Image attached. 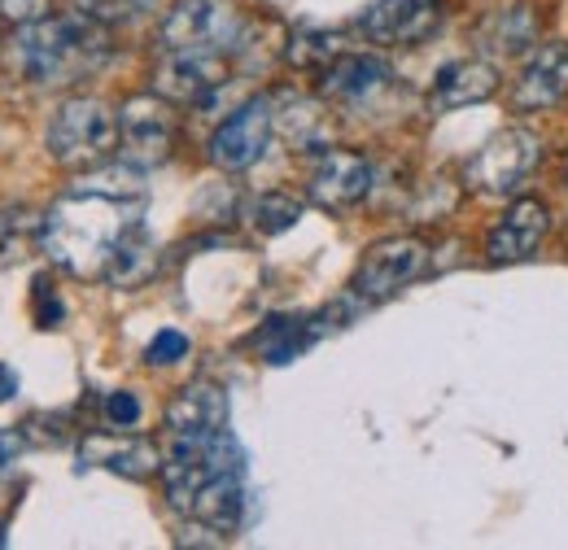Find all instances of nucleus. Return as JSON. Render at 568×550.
Here are the masks:
<instances>
[{"label": "nucleus", "mask_w": 568, "mask_h": 550, "mask_svg": "<svg viewBox=\"0 0 568 550\" xmlns=\"http://www.w3.org/2000/svg\"><path fill=\"white\" fill-rule=\"evenodd\" d=\"M162 485L180 516L214 533H236L245 516V455L232 428L166 432L162 446Z\"/></svg>", "instance_id": "1"}, {"label": "nucleus", "mask_w": 568, "mask_h": 550, "mask_svg": "<svg viewBox=\"0 0 568 550\" xmlns=\"http://www.w3.org/2000/svg\"><path fill=\"white\" fill-rule=\"evenodd\" d=\"M110 62V31L88 13L36 18L4 44V74L27 88H71Z\"/></svg>", "instance_id": "2"}, {"label": "nucleus", "mask_w": 568, "mask_h": 550, "mask_svg": "<svg viewBox=\"0 0 568 550\" xmlns=\"http://www.w3.org/2000/svg\"><path fill=\"white\" fill-rule=\"evenodd\" d=\"M136 218H141V202L97 193V189H71L58 206H49L40 241L62 272L92 279V275H105L119 241Z\"/></svg>", "instance_id": "3"}, {"label": "nucleus", "mask_w": 568, "mask_h": 550, "mask_svg": "<svg viewBox=\"0 0 568 550\" xmlns=\"http://www.w3.org/2000/svg\"><path fill=\"white\" fill-rule=\"evenodd\" d=\"M49 157L62 166H105L119 144V114L97 96H71L49 119Z\"/></svg>", "instance_id": "4"}, {"label": "nucleus", "mask_w": 568, "mask_h": 550, "mask_svg": "<svg viewBox=\"0 0 568 550\" xmlns=\"http://www.w3.org/2000/svg\"><path fill=\"white\" fill-rule=\"evenodd\" d=\"M162 49H206L223 53L241 40V18L227 0H175L158 31Z\"/></svg>", "instance_id": "5"}, {"label": "nucleus", "mask_w": 568, "mask_h": 550, "mask_svg": "<svg viewBox=\"0 0 568 550\" xmlns=\"http://www.w3.org/2000/svg\"><path fill=\"white\" fill-rule=\"evenodd\" d=\"M428 267V245L416 236H389L376 241L355 272V293L367 302H385L394 293H403L412 279H420Z\"/></svg>", "instance_id": "6"}, {"label": "nucleus", "mask_w": 568, "mask_h": 550, "mask_svg": "<svg viewBox=\"0 0 568 550\" xmlns=\"http://www.w3.org/2000/svg\"><path fill=\"white\" fill-rule=\"evenodd\" d=\"M276 132V105L267 96H250L236 114H227L211 136V162L219 171H250Z\"/></svg>", "instance_id": "7"}, {"label": "nucleus", "mask_w": 568, "mask_h": 550, "mask_svg": "<svg viewBox=\"0 0 568 550\" xmlns=\"http://www.w3.org/2000/svg\"><path fill=\"white\" fill-rule=\"evenodd\" d=\"M119 140L132 166H158L175 149V110L166 96H132L119 110Z\"/></svg>", "instance_id": "8"}, {"label": "nucleus", "mask_w": 568, "mask_h": 550, "mask_svg": "<svg viewBox=\"0 0 568 550\" xmlns=\"http://www.w3.org/2000/svg\"><path fill=\"white\" fill-rule=\"evenodd\" d=\"M538 166V136L525 128H507L481 144V153L468 162V184L481 193H511L529 180Z\"/></svg>", "instance_id": "9"}, {"label": "nucleus", "mask_w": 568, "mask_h": 550, "mask_svg": "<svg viewBox=\"0 0 568 550\" xmlns=\"http://www.w3.org/2000/svg\"><path fill=\"white\" fill-rule=\"evenodd\" d=\"M223 83H227V62L223 53H206V49H166L158 67V96L180 105H202Z\"/></svg>", "instance_id": "10"}, {"label": "nucleus", "mask_w": 568, "mask_h": 550, "mask_svg": "<svg viewBox=\"0 0 568 550\" xmlns=\"http://www.w3.org/2000/svg\"><path fill=\"white\" fill-rule=\"evenodd\" d=\"M311 202L324 210H351L367 197L372 189V162L351 149H324L311 166Z\"/></svg>", "instance_id": "11"}, {"label": "nucleus", "mask_w": 568, "mask_h": 550, "mask_svg": "<svg viewBox=\"0 0 568 550\" xmlns=\"http://www.w3.org/2000/svg\"><path fill=\"white\" fill-rule=\"evenodd\" d=\"M565 92H568V44L565 40H551V44H542L525 62L516 88H511V101H516V110H547Z\"/></svg>", "instance_id": "12"}, {"label": "nucleus", "mask_w": 568, "mask_h": 550, "mask_svg": "<svg viewBox=\"0 0 568 550\" xmlns=\"http://www.w3.org/2000/svg\"><path fill=\"white\" fill-rule=\"evenodd\" d=\"M79 459H83L88 468H105V472H119V477H149V472H162V450H158L153 441L128 437V432H97V437H83Z\"/></svg>", "instance_id": "13"}, {"label": "nucleus", "mask_w": 568, "mask_h": 550, "mask_svg": "<svg viewBox=\"0 0 568 550\" xmlns=\"http://www.w3.org/2000/svg\"><path fill=\"white\" fill-rule=\"evenodd\" d=\"M547 227H551V210L542 206V202H534V197L516 202L503 214V223L490 232V245H486L490 263H520V258L538 254Z\"/></svg>", "instance_id": "14"}, {"label": "nucleus", "mask_w": 568, "mask_h": 550, "mask_svg": "<svg viewBox=\"0 0 568 550\" xmlns=\"http://www.w3.org/2000/svg\"><path fill=\"white\" fill-rule=\"evenodd\" d=\"M437 22V0H376L363 18V31L376 44H416Z\"/></svg>", "instance_id": "15"}, {"label": "nucleus", "mask_w": 568, "mask_h": 550, "mask_svg": "<svg viewBox=\"0 0 568 550\" xmlns=\"http://www.w3.org/2000/svg\"><path fill=\"white\" fill-rule=\"evenodd\" d=\"M389 88V67L372 53H342L324 67V96L337 105H367Z\"/></svg>", "instance_id": "16"}, {"label": "nucleus", "mask_w": 568, "mask_h": 550, "mask_svg": "<svg viewBox=\"0 0 568 550\" xmlns=\"http://www.w3.org/2000/svg\"><path fill=\"white\" fill-rule=\"evenodd\" d=\"M495 88H498V74L490 62H481V58H459V62L437 70L433 92H428V105H433V110H464V105H477V101L495 96Z\"/></svg>", "instance_id": "17"}, {"label": "nucleus", "mask_w": 568, "mask_h": 550, "mask_svg": "<svg viewBox=\"0 0 568 550\" xmlns=\"http://www.w3.org/2000/svg\"><path fill=\"white\" fill-rule=\"evenodd\" d=\"M223 424H227V394L211 380L189 385L166 411V432H197V428H223Z\"/></svg>", "instance_id": "18"}, {"label": "nucleus", "mask_w": 568, "mask_h": 550, "mask_svg": "<svg viewBox=\"0 0 568 550\" xmlns=\"http://www.w3.org/2000/svg\"><path fill=\"white\" fill-rule=\"evenodd\" d=\"M276 132H281L293 149L311 153V149H328V119L315 101L306 96H281V110H276Z\"/></svg>", "instance_id": "19"}, {"label": "nucleus", "mask_w": 568, "mask_h": 550, "mask_svg": "<svg viewBox=\"0 0 568 550\" xmlns=\"http://www.w3.org/2000/svg\"><path fill=\"white\" fill-rule=\"evenodd\" d=\"M153 267H158V245H153L149 227L136 218V223L128 227V236L119 241V249H114L105 275H110L119 288H136V284H144V279L153 275Z\"/></svg>", "instance_id": "20"}, {"label": "nucleus", "mask_w": 568, "mask_h": 550, "mask_svg": "<svg viewBox=\"0 0 568 550\" xmlns=\"http://www.w3.org/2000/svg\"><path fill=\"white\" fill-rule=\"evenodd\" d=\"M40 227H44V218H36L31 210H22V206L0 214V272L13 267V263H22V258L31 254Z\"/></svg>", "instance_id": "21"}, {"label": "nucleus", "mask_w": 568, "mask_h": 550, "mask_svg": "<svg viewBox=\"0 0 568 550\" xmlns=\"http://www.w3.org/2000/svg\"><path fill=\"white\" fill-rule=\"evenodd\" d=\"M534 40V18L529 9L516 18V9H503L486 22V44H495V53H520Z\"/></svg>", "instance_id": "22"}, {"label": "nucleus", "mask_w": 568, "mask_h": 550, "mask_svg": "<svg viewBox=\"0 0 568 550\" xmlns=\"http://www.w3.org/2000/svg\"><path fill=\"white\" fill-rule=\"evenodd\" d=\"M333 58H342V40L333 31H297L288 40V62L293 67H328Z\"/></svg>", "instance_id": "23"}, {"label": "nucleus", "mask_w": 568, "mask_h": 550, "mask_svg": "<svg viewBox=\"0 0 568 550\" xmlns=\"http://www.w3.org/2000/svg\"><path fill=\"white\" fill-rule=\"evenodd\" d=\"M250 218H254V227H258L263 236H281V232H288V227L302 218V202H293V197H284V193H267V197L254 202Z\"/></svg>", "instance_id": "24"}, {"label": "nucleus", "mask_w": 568, "mask_h": 550, "mask_svg": "<svg viewBox=\"0 0 568 550\" xmlns=\"http://www.w3.org/2000/svg\"><path fill=\"white\" fill-rule=\"evenodd\" d=\"M79 13L97 18V22H123V18H136L144 13L153 0H71Z\"/></svg>", "instance_id": "25"}, {"label": "nucleus", "mask_w": 568, "mask_h": 550, "mask_svg": "<svg viewBox=\"0 0 568 550\" xmlns=\"http://www.w3.org/2000/svg\"><path fill=\"white\" fill-rule=\"evenodd\" d=\"M189 354V337L184 333H175V328H162L153 342H149V349H144V358L153 363V367H166V363H180Z\"/></svg>", "instance_id": "26"}, {"label": "nucleus", "mask_w": 568, "mask_h": 550, "mask_svg": "<svg viewBox=\"0 0 568 550\" xmlns=\"http://www.w3.org/2000/svg\"><path fill=\"white\" fill-rule=\"evenodd\" d=\"M105 419H110L114 428H136V424H141V403H136V394H128V389L110 394V398H105Z\"/></svg>", "instance_id": "27"}, {"label": "nucleus", "mask_w": 568, "mask_h": 550, "mask_svg": "<svg viewBox=\"0 0 568 550\" xmlns=\"http://www.w3.org/2000/svg\"><path fill=\"white\" fill-rule=\"evenodd\" d=\"M44 9H49V0H0V13L9 18V22H36V18H44Z\"/></svg>", "instance_id": "28"}, {"label": "nucleus", "mask_w": 568, "mask_h": 550, "mask_svg": "<svg viewBox=\"0 0 568 550\" xmlns=\"http://www.w3.org/2000/svg\"><path fill=\"white\" fill-rule=\"evenodd\" d=\"M36 306H40V324H44V328H53V324L62 319V302L49 293L44 279H36Z\"/></svg>", "instance_id": "29"}, {"label": "nucleus", "mask_w": 568, "mask_h": 550, "mask_svg": "<svg viewBox=\"0 0 568 550\" xmlns=\"http://www.w3.org/2000/svg\"><path fill=\"white\" fill-rule=\"evenodd\" d=\"M22 450H27V437H22L18 428H0V472H4Z\"/></svg>", "instance_id": "30"}, {"label": "nucleus", "mask_w": 568, "mask_h": 550, "mask_svg": "<svg viewBox=\"0 0 568 550\" xmlns=\"http://www.w3.org/2000/svg\"><path fill=\"white\" fill-rule=\"evenodd\" d=\"M9 398H18V376H13V367L0 363V403H9Z\"/></svg>", "instance_id": "31"}, {"label": "nucleus", "mask_w": 568, "mask_h": 550, "mask_svg": "<svg viewBox=\"0 0 568 550\" xmlns=\"http://www.w3.org/2000/svg\"><path fill=\"white\" fill-rule=\"evenodd\" d=\"M0 547H4V538H0Z\"/></svg>", "instance_id": "32"}]
</instances>
